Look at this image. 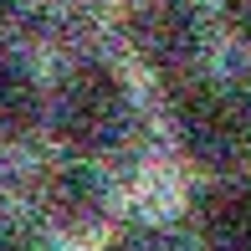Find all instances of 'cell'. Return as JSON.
I'll return each instance as SVG.
<instances>
[{"label": "cell", "mask_w": 251, "mask_h": 251, "mask_svg": "<svg viewBox=\"0 0 251 251\" xmlns=\"http://www.w3.org/2000/svg\"><path fill=\"white\" fill-rule=\"evenodd\" d=\"M47 118L51 133L77 154H108L128 139L133 123V93L123 82V72L113 62H72L62 72V82L47 98Z\"/></svg>", "instance_id": "cell-1"}, {"label": "cell", "mask_w": 251, "mask_h": 251, "mask_svg": "<svg viewBox=\"0 0 251 251\" xmlns=\"http://www.w3.org/2000/svg\"><path fill=\"white\" fill-rule=\"evenodd\" d=\"M175 133L195 164L231 169L251 154V98L215 77H190L175 93Z\"/></svg>", "instance_id": "cell-2"}, {"label": "cell", "mask_w": 251, "mask_h": 251, "mask_svg": "<svg viewBox=\"0 0 251 251\" xmlns=\"http://www.w3.org/2000/svg\"><path fill=\"white\" fill-rule=\"evenodd\" d=\"M128 41L159 72H185L205 51V16L195 0H133Z\"/></svg>", "instance_id": "cell-3"}, {"label": "cell", "mask_w": 251, "mask_h": 251, "mask_svg": "<svg viewBox=\"0 0 251 251\" xmlns=\"http://www.w3.org/2000/svg\"><path fill=\"white\" fill-rule=\"evenodd\" d=\"M108 210V185L87 164H62L41 179V215L62 236H87Z\"/></svg>", "instance_id": "cell-4"}, {"label": "cell", "mask_w": 251, "mask_h": 251, "mask_svg": "<svg viewBox=\"0 0 251 251\" xmlns=\"http://www.w3.org/2000/svg\"><path fill=\"white\" fill-rule=\"evenodd\" d=\"M41 118H47V87H41V77L31 72V62L0 51V139L5 144L26 139V133L41 128Z\"/></svg>", "instance_id": "cell-5"}, {"label": "cell", "mask_w": 251, "mask_h": 251, "mask_svg": "<svg viewBox=\"0 0 251 251\" xmlns=\"http://www.w3.org/2000/svg\"><path fill=\"white\" fill-rule=\"evenodd\" d=\"M205 251H251V185H215L200 200Z\"/></svg>", "instance_id": "cell-6"}, {"label": "cell", "mask_w": 251, "mask_h": 251, "mask_svg": "<svg viewBox=\"0 0 251 251\" xmlns=\"http://www.w3.org/2000/svg\"><path fill=\"white\" fill-rule=\"evenodd\" d=\"M31 26H36V0H0V36H16Z\"/></svg>", "instance_id": "cell-7"}, {"label": "cell", "mask_w": 251, "mask_h": 251, "mask_svg": "<svg viewBox=\"0 0 251 251\" xmlns=\"http://www.w3.org/2000/svg\"><path fill=\"white\" fill-rule=\"evenodd\" d=\"M215 5H221L226 31H231V36H241V41H251V0H215Z\"/></svg>", "instance_id": "cell-8"}, {"label": "cell", "mask_w": 251, "mask_h": 251, "mask_svg": "<svg viewBox=\"0 0 251 251\" xmlns=\"http://www.w3.org/2000/svg\"><path fill=\"white\" fill-rule=\"evenodd\" d=\"M118 251H179L169 236H159V231H139V236H128V241H118Z\"/></svg>", "instance_id": "cell-9"}, {"label": "cell", "mask_w": 251, "mask_h": 251, "mask_svg": "<svg viewBox=\"0 0 251 251\" xmlns=\"http://www.w3.org/2000/svg\"><path fill=\"white\" fill-rule=\"evenodd\" d=\"M0 251H41L26 231H0Z\"/></svg>", "instance_id": "cell-10"}]
</instances>
